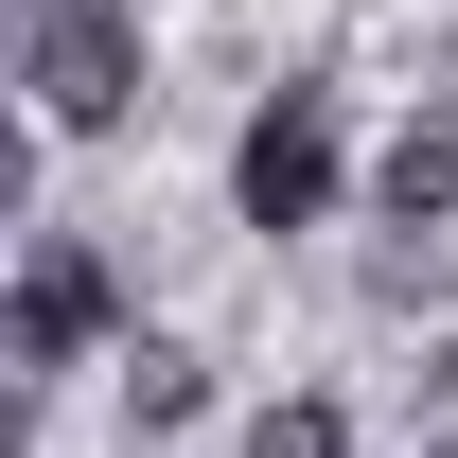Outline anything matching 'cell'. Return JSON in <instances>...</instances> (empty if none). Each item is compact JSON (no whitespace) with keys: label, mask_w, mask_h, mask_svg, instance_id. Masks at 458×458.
Segmentation results:
<instances>
[{"label":"cell","mask_w":458,"mask_h":458,"mask_svg":"<svg viewBox=\"0 0 458 458\" xmlns=\"http://www.w3.org/2000/svg\"><path fill=\"white\" fill-rule=\"evenodd\" d=\"M18 71H36V123H54V141H106V123L141 106V18H123V0H36Z\"/></svg>","instance_id":"cell-1"},{"label":"cell","mask_w":458,"mask_h":458,"mask_svg":"<svg viewBox=\"0 0 458 458\" xmlns=\"http://www.w3.org/2000/svg\"><path fill=\"white\" fill-rule=\"evenodd\" d=\"M106 318H123L106 247H89V229H36V265H18V370H89Z\"/></svg>","instance_id":"cell-2"},{"label":"cell","mask_w":458,"mask_h":458,"mask_svg":"<svg viewBox=\"0 0 458 458\" xmlns=\"http://www.w3.org/2000/svg\"><path fill=\"white\" fill-rule=\"evenodd\" d=\"M229 194H247V229H318V212H335V106L283 89V106L229 141Z\"/></svg>","instance_id":"cell-3"},{"label":"cell","mask_w":458,"mask_h":458,"mask_svg":"<svg viewBox=\"0 0 458 458\" xmlns=\"http://www.w3.org/2000/svg\"><path fill=\"white\" fill-rule=\"evenodd\" d=\"M370 194H388V229H441V212H458V106H423V123H405Z\"/></svg>","instance_id":"cell-4"},{"label":"cell","mask_w":458,"mask_h":458,"mask_svg":"<svg viewBox=\"0 0 458 458\" xmlns=\"http://www.w3.org/2000/svg\"><path fill=\"white\" fill-rule=\"evenodd\" d=\"M123 405H141V423H194V405H212V370H194L176 335H141V352H123Z\"/></svg>","instance_id":"cell-5"},{"label":"cell","mask_w":458,"mask_h":458,"mask_svg":"<svg viewBox=\"0 0 458 458\" xmlns=\"http://www.w3.org/2000/svg\"><path fill=\"white\" fill-rule=\"evenodd\" d=\"M247 458H352V423L300 388V405H265V423H247Z\"/></svg>","instance_id":"cell-6"},{"label":"cell","mask_w":458,"mask_h":458,"mask_svg":"<svg viewBox=\"0 0 458 458\" xmlns=\"http://www.w3.org/2000/svg\"><path fill=\"white\" fill-rule=\"evenodd\" d=\"M423 458H458V441H423Z\"/></svg>","instance_id":"cell-7"}]
</instances>
